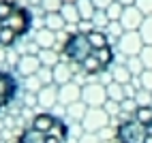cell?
Returning a JSON list of instances; mask_svg holds the SVG:
<instances>
[{
	"instance_id": "cb8c5ba5",
	"label": "cell",
	"mask_w": 152,
	"mask_h": 143,
	"mask_svg": "<svg viewBox=\"0 0 152 143\" xmlns=\"http://www.w3.org/2000/svg\"><path fill=\"white\" fill-rule=\"evenodd\" d=\"M139 86L144 90H150L152 92V68H146L144 73L139 75Z\"/></svg>"
},
{
	"instance_id": "83f0119b",
	"label": "cell",
	"mask_w": 152,
	"mask_h": 143,
	"mask_svg": "<svg viewBox=\"0 0 152 143\" xmlns=\"http://www.w3.org/2000/svg\"><path fill=\"white\" fill-rule=\"evenodd\" d=\"M92 2H94L96 9H103V11H105V9H107L111 2H114V0H92Z\"/></svg>"
},
{
	"instance_id": "52a82bcc",
	"label": "cell",
	"mask_w": 152,
	"mask_h": 143,
	"mask_svg": "<svg viewBox=\"0 0 152 143\" xmlns=\"http://www.w3.org/2000/svg\"><path fill=\"white\" fill-rule=\"evenodd\" d=\"M41 58H39V54H22L17 60V70L22 75L30 77V75H37L39 68H41Z\"/></svg>"
},
{
	"instance_id": "8992f818",
	"label": "cell",
	"mask_w": 152,
	"mask_h": 143,
	"mask_svg": "<svg viewBox=\"0 0 152 143\" xmlns=\"http://www.w3.org/2000/svg\"><path fill=\"white\" fill-rule=\"evenodd\" d=\"M144 19H146V15L141 13L135 4H126L118 22L122 24V28H124V30H139V28H141V24H144Z\"/></svg>"
},
{
	"instance_id": "8fae6325",
	"label": "cell",
	"mask_w": 152,
	"mask_h": 143,
	"mask_svg": "<svg viewBox=\"0 0 152 143\" xmlns=\"http://www.w3.org/2000/svg\"><path fill=\"white\" fill-rule=\"evenodd\" d=\"M109 70H111V81H118V83H129V81L133 79V75H131V70L124 62H120V64L114 62Z\"/></svg>"
},
{
	"instance_id": "ffe728a7",
	"label": "cell",
	"mask_w": 152,
	"mask_h": 143,
	"mask_svg": "<svg viewBox=\"0 0 152 143\" xmlns=\"http://www.w3.org/2000/svg\"><path fill=\"white\" fill-rule=\"evenodd\" d=\"M122 11H124V4L122 2H118V0H114L107 9H105V13H107V17H109V22H118L120 19V15H122Z\"/></svg>"
},
{
	"instance_id": "e0dca14e",
	"label": "cell",
	"mask_w": 152,
	"mask_h": 143,
	"mask_svg": "<svg viewBox=\"0 0 152 143\" xmlns=\"http://www.w3.org/2000/svg\"><path fill=\"white\" fill-rule=\"evenodd\" d=\"M124 64L129 66V70H131V75H133V77H139V75L146 70V66H144V62H141L139 56H131V58H126Z\"/></svg>"
},
{
	"instance_id": "277c9868",
	"label": "cell",
	"mask_w": 152,
	"mask_h": 143,
	"mask_svg": "<svg viewBox=\"0 0 152 143\" xmlns=\"http://www.w3.org/2000/svg\"><path fill=\"white\" fill-rule=\"evenodd\" d=\"M116 54L124 56V58H131V56H139V52L144 49V38H141L139 30H126V32L116 41Z\"/></svg>"
},
{
	"instance_id": "9a60e30c",
	"label": "cell",
	"mask_w": 152,
	"mask_h": 143,
	"mask_svg": "<svg viewBox=\"0 0 152 143\" xmlns=\"http://www.w3.org/2000/svg\"><path fill=\"white\" fill-rule=\"evenodd\" d=\"M66 26V22H64V17H62V13H45V28H49V30H54V32H58V30H62Z\"/></svg>"
},
{
	"instance_id": "d4e9b609",
	"label": "cell",
	"mask_w": 152,
	"mask_h": 143,
	"mask_svg": "<svg viewBox=\"0 0 152 143\" xmlns=\"http://www.w3.org/2000/svg\"><path fill=\"white\" fill-rule=\"evenodd\" d=\"M139 58L146 68H152V45H144V49L139 52Z\"/></svg>"
},
{
	"instance_id": "2e32d148",
	"label": "cell",
	"mask_w": 152,
	"mask_h": 143,
	"mask_svg": "<svg viewBox=\"0 0 152 143\" xmlns=\"http://www.w3.org/2000/svg\"><path fill=\"white\" fill-rule=\"evenodd\" d=\"M107 98H111V103H120L124 100L126 94H124V83H118V81H111L107 86Z\"/></svg>"
},
{
	"instance_id": "484cf974",
	"label": "cell",
	"mask_w": 152,
	"mask_h": 143,
	"mask_svg": "<svg viewBox=\"0 0 152 143\" xmlns=\"http://www.w3.org/2000/svg\"><path fill=\"white\" fill-rule=\"evenodd\" d=\"M135 7H137L146 17L152 15V0H135Z\"/></svg>"
},
{
	"instance_id": "6da1fadb",
	"label": "cell",
	"mask_w": 152,
	"mask_h": 143,
	"mask_svg": "<svg viewBox=\"0 0 152 143\" xmlns=\"http://www.w3.org/2000/svg\"><path fill=\"white\" fill-rule=\"evenodd\" d=\"M60 56L75 70L88 77H96L111 68L118 54L114 41L107 36L105 30L92 26L73 30L60 47Z\"/></svg>"
},
{
	"instance_id": "ac0fdd59",
	"label": "cell",
	"mask_w": 152,
	"mask_h": 143,
	"mask_svg": "<svg viewBox=\"0 0 152 143\" xmlns=\"http://www.w3.org/2000/svg\"><path fill=\"white\" fill-rule=\"evenodd\" d=\"M60 98H62L64 103H66V100H75V98H79V88H77L75 83H71V81H69V83H64L62 88H60Z\"/></svg>"
},
{
	"instance_id": "44dd1931",
	"label": "cell",
	"mask_w": 152,
	"mask_h": 143,
	"mask_svg": "<svg viewBox=\"0 0 152 143\" xmlns=\"http://www.w3.org/2000/svg\"><path fill=\"white\" fill-rule=\"evenodd\" d=\"M139 34H141V38H144L146 45H152V15H148L144 19V24H141V28H139Z\"/></svg>"
},
{
	"instance_id": "7c38bea8",
	"label": "cell",
	"mask_w": 152,
	"mask_h": 143,
	"mask_svg": "<svg viewBox=\"0 0 152 143\" xmlns=\"http://www.w3.org/2000/svg\"><path fill=\"white\" fill-rule=\"evenodd\" d=\"M60 13H62L66 26H75L82 22V17H79V9H77V2H64L62 9H60Z\"/></svg>"
},
{
	"instance_id": "ba28073f",
	"label": "cell",
	"mask_w": 152,
	"mask_h": 143,
	"mask_svg": "<svg viewBox=\"0 0 152 143\" xmlns=\"http://www.w3.org/2000/svg\"><path fill=\"white\" fill-rule=\"evenodd\" d=\"M82 94H84V100L88 105H101L107 98V88L101 86V83H88L82 90Z\"/></svg>"
},
{
	"instance_id": "5b68a950",
	"label": "cell",
	"mask_w": 152,
	"mask_h": 143,
	"mask_svg": "<svg viewBox=\"0 0 152 143\" xmlns=\"http://www.w3.org/2000/svg\"><path fill=\"white\" fill-rule=\"evenodd\" d=\"M17 90H19L17 77L13 73H9V70L0 68V111L13 103V98L17 96Z\"/></svg>"
},
{
	"instance_id": "30bf717a",
	"label": "cell",
	"mask_w": 152,
	"mask_h": 143,
	"mask_svg": "<svg viewBox=\"0 0 152 143\" xmlns=\"http://www.w3.org/2000/svg\"><path fill=\"white\" fill-rule=\"evenodd\" d=\"M34 45H37L39 49L54 47V45H56V32L43 26V28H41V30H39V32L34 34Z\"/></svg>"
},
{
	"instance_id": "7402d4cb",
	"label": "cell",
	"mask_w": 152,
	"mask_h": 143,
	"mask_svg": "<svg viewBox=\"0 0 152 143\" xmlns=\"http://www.w3.org/2000/svg\"><path fill=\"white\" fill-rule=\"evenodd\" d=\"M107 24H109L107 13L103 11V9H96V13H94V17H92V26H94V28H101V30H105Z\"/></svg>"
},
{
	"instance_id": "5bb4252c",
	"label": "cell",
	"mask_w": 152,
	"mask_h": 143,
	"mask_svg": "<svg viewBox=\"0 0 152 143\" xmlns=\"http://www.w3.org/2000/svg\"><path fill=\"white\" fill-rule=\"evenodd\" d=\"M77 9H79L82 22H92V17L96 13V7H94L92 0H77Z\"/></svg>"
},
{
	"instance_id": "f546056e",
	"label": "cell",
	"mask_w": 152,
	"mask_h": 143,
	"mask_svg": "<svg viewBox=\"0 0 152 143\" xmlns=\"http://www.w3.org/2000/svg\"><path fill=\"white\" fill-rule=\"evenodd\" d=\"M62 2H77V0H62Z\"/></svg>"
},
{
	"instance_id": "603a6c76",
	"label": "cell",
	"mask_w": 152,
	"mask_h": 143,
	"mask_svg": "<svg viewBox=\"0 0 152 143\" xmlns=\"http://www.w3.org/2000/svg\"><path fill=\"white\" fill-rule=\"evenodd\" d=\"M62 0H41V9L45 13H58L62 9Z\"/></svg>"
},
{
	"instance_id": "4fadbf2b",
	"label": "cell",
	"mask_w": 152,
	"mask_h": 143,
	"mask_svg": "<svg viewBox=\"0 0 152 143\" xmlns=\"http://www.w3.org/2000/svg\"><path fill=\"white\" fill-rule=\"evenodd\" d=\"M39 58H41V64L43 66H49V68H54L58 62H60V52H56L54 47H47V49H39Z\"/></svg>"
},
{
	"instance_id": "9c48e42d",
	"label": "cell",
	"mask_w": 152,
	"mask_h": 143,
	"mask_svg": "<svg viewBox=\"0 0 152 143\" xmlns=\"http://www.w3.org/2000/svg\"><path fill=\"white\" fill-rule=\"evenodd\" d=\"M73 66H71L66 60L64 62H58L54 68H52V73H54V81L56 83H60V86H64V83H69L71 81V77H73Z\"/></svg>"
},
{
	"instance_id": "7a4b0ae2",
	"label": "cell",
	"mask_w": 152,
	"mask_h": 143,
	"mask_svg": "<svg viewBox=\"0 0 152 143\" xmlns=\"http://www.w3.org/2000/svg\"><path fill=\"white\" fill-rule=\"evenodd\" d=\"M32 28V13L13 0H0V47H11Z\"/></svg>"
},
{
	"instance_id": "3957f363",
	"label": "cell",
	"mask_w": 152,
	"mask_h": 143,
	"mask_svg": "<svg viewBox=\"0 0 152 143\" xmlns=\"http://www.w3.org/2000/svg\"><path fill=\"white\" fill-rule=\"evenodd\" d=\"M69 126L64 120L52 113H39L32 118L30 126L22 130L15 143H66Z\"/></svg>"
},
{
	"instance_id": "4316f807",
	"label": "cell",
	"mask_w": 152,
	"mask_h": 143,
	"mask_svg": "<svg viewBox=\"0 0 152 143\" xmlns=\"http://www.w3.org/2000/svg\"><path fill=\"white\" fill-rule=\"evenodd\" d=\"M54 96H56V90H54V88L45 86V88L41 90V103H43V105H45V100H54Z\"/></svg>"
},
{
	"instance_id": "f1b7e54d",
	"label": "cell",
	"mask_w": 152,
	"mask_h": 143,
	"mask_svg": "<svg viewBox=\"0 0 152 143\" xmlns=\"http://www.w3.org/2000/svg\"><path fill=\"white\" fill-rule=\"evenodd\" d=\"M118 2H122V4L126 7V4H135V0H118Z\"/></svg>"
},
{
	"instance_id": "d6986e66",
	"label": "cell",
	"mask_w": 152,
	"mask_h": 143,
	"mask_svg": "<svg viewBox=\"0 0 152 143\" xmlns=\"http://www.w3.org/2000/svg\"><path fill=\"white\" fill-rule=\"evenodd\" d=\"M105 32H107V36L116 43V41H118L120 36H122V34L126 32V30L122 28V24H120V22H109V24H107V28H105Z\"/></svg>"
}]
</instances>
